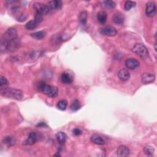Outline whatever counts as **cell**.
Instances as JSON below:
<instances>
[{
	"mask_svg": "<svg viewBox=\"0 0 157 157\" xmlns=\"http://www.w3.org/2000/svg\"><path fill=\"white\" fill-rule=\"evenodd\" d=\"M144 152L147 156H152L155 153V148L151 146H147L144 148Z\"/></svg>",
	"mask_w": 157,
	"mask_h": 157,
	"instance_id": "cell-23",
	"label": "cell"
},
{
	"mask_svg": "<svg viewBox=\"0 0 157 157\" xmlns=\"http://www.w3.org/2000/svg\"><path fill=\"white\" fill-rule=\"evenodd\" d=\"M46 32H44L43 31H40V32H37L34 33L32 34V37L36 39L40 40L43 39L45 36H46Z\"/></svg>",
	"mask_w": 157,
	"mask_h": 157,
	"instance_id": "cell-21",
	"label": "cell"
},
{
	"mask_svg": "<svg viewBox=\"0 0 157 157\" xmlns=\"http://www.w3.org/2000/svg\"><path fill=\"white\" fill-rule=\"evenodd\" d=\"M156 12V5L153 2H148L146 4V14L147 16L152 17L155 16Z\"/></svg>",
	"mask_w": 157,
	"mask_h": 157,
	"instance_id": "cell-8",
	"label": "cell"
},
{
	"mask_svg": "<svg viewBox=\"0 0 157 157\" xmlns=\"http://www.w3.org/2000/svg\"><path fill=\"white\" fill-rule=\"evenodd\" d=\"M37 126L41 127V126H47V125H46V123H44V122H41V123H39V124L37 125Z\"/></svg>",
	"mask_w": 157,
	"mask_h": 157,
	"instance_id": "cell-32",
	"label": "cell"
},
{
	"mask_svg": "<svg viewBox=\"0 0 157 157\" xmlns=\"http://www.w3.org/2000/svg\"><path fill=\"white\" fill-rule=\"evenodd\" d=\"M79 21L82 25H85L87 20V12L86 11H82L79 14Z\"/></svg>",
	"mask_w": 157,
	"mask_h": 157,
	"instance_id": "cell-22",
	"label": "cell"
},
{
	"mask_svg": "<svg viewBox=\"0 0 157 157\" xmlns=\"http://www.w3.org/2000/svg\"><path fill=\"white\" fill-rule=\"evenodd\" d=\"M39 90L46 95L52 98H55L58 96V90L57 87L55 86H52L47 84H42L39 88Z\"/></svg>",
	"mask_w": 157,
	"mask_h": 157,
	"instance_id": "cell-3",
	"label": "cell"
},
{
	"mask_svg": "<svg viewBox=\"0 0 157 157\" xmlns=\"http://www.w3.org/2000/svg\"><path fill=\"white\" fill-rule=\"evenodd\" d=\"M155 76L152 73H144L142 76V82L144 84H147L154 82Z\"/></svg>",
	"mask_w": 157,
	"mask_h": 157,
	"instance_id": "cell-10",
	"label": "cell"
},
{
	"mask_svg": "<svg viewBox=\"0 0 157 157\" xmlns=\"http://www.w3.org/2000/svg\"><path fill=\"white\" fill-rule=\"evenodd\" d=\"M116 4L114 1H110V0H107V1H104L103 3V6L107 9H114L115 7Z\"/></svg>",
	"mask_w": 157,
	"mask_h": 157,
	"instance_id": "cell-19",
	"label": "cell"
},
{
	"mask_svg": "<svg viewBox=\"0 0 157 157\" xmlns=\"http://www.w3.org/2000/svg\"><path fill=\"white\" fill-rule=\"evenodd\" d=\"M80 108H81L80 103L79 101L77 100H74L72 103L71 105V109L72 110V111H74V112L78 110Z\"/></svg>",
	"mask_w": 157,
	"mask_h": 157,
	"instance_id": "cell-24",
	"label": "cell"
},
{
	"mask_svg": "<svg viewBox=\"0 0 157 157\" xmlns=\"http://www.w3.org/2000/svg\"><path fill=\"white\" fill-rule=\"evenodd\" d=\"M43 20L42 16L38 13H36L35 15V18H34V21L36 22L37 24H39L41 22H42Z\"/></svg>",
	"mask_w": 157,
	"mask_h": 157,
	"instance_id": "cell-28",
	"label": "cell"
},
{
	"mask_svg": "<svg viewBox=\"0 0 157 157\" xmlns=\"http://www.w3.org/2000/svg\"><path fill=\"white\" fill-rule=\"evenodd\" d=\"M67 106H68V102L65 100H60L57 104L58 109L61 110H65L66 109Z\"/></svg>",
	"mask_w": 157,
	"mask_h": 157,
	"instance_id": "cell-25",
	"label": "cell"
},
{
	"mask_svg": "<svg viewBox=\"0 0 157 157\" xmlns=\"http://www.w3.org/2000/svg\"><path fill=\"white\" fill-rule=\"evenodd\" d=\"M16 139L11 136H7L3 140L4 143L9 147L14 146L16 144Z\"/></svg>",
	"mask_w": 157,
	"mask_h": 157,
	"instance_id": "cell-20",
	"label": "cell"
},
{
	"mask_svg": "<svg viewBox=\"0 0 157 157\" xmlns=\"http://www.w3.org/2000/svg\"><path fill=\"white\" fill-rule=\"evenodd\" d=\"M97 19H98V22L101 25H104L106 22L107 14L104 11H101L98 14Z\"/></svg>",
	"mask_w": 157,
	"mask_h": 157,
	"instance_id": "cell-18",
	"label": "cell"
},
{
	"mask_svg": "<svg viewBox=\"0 0 157 157\" xmlns=\"http://www.w3.org/2000/svg\"><path fill=\"white\" fill-rule=\"evenodd\" d=\"M132 51L144 60H147L149 59L148 50L143 44L138 43L135 44L132 49Z\"/></svg>",
	"mask_w": 157,
	"mask_h": 157,
	"instance_id": "cell-2",
	"label": "cell"
},
{
	"mask_svg": "<svg viewBox=\"0 0 157 157\" xmlns=\"http://www.w3.org/2000/svg\"><path fill=\"white\" fill-rule=\"evenodd\" d=\"M140 63L139 61L134 58H129L125 62V66L128 69L134 70L139 68Z\"/></svg>",
	"mask_w": 157,
	"mask_h": 157,
	"instance_id": "cell-9",
	"label": "cell"
},
{
	"mask_svg": "<svg viewBox=\"0 0 157 157\" xmlns=\"http://www.w3.org/2000/svg\"><path fill=\"white\" fill-rule=\"evenodd\" d=\"M1 95L3 96L16 100H21L23 98V93L19 89L14 88H1Z\"/></svg>",
	"mask_w": 157,
	"mask_h": 157,
	"instance_id": "cell-1",
	"label": "cell"
},
{
	"mask_svg": "<svg viewBox=\"0 0 157 157\" xmlns=\"http://www.w3.org/2000/svg\"><path fill=\"white\" fill-rule=\"evenodd\" d=\"M27 19V15H25L24 14H20L17 17V20L19 22H24L25 20H26Z\"/></svg>",
	"mask_w": 157,
	"mask_h": 157,
	"instance_id": "cell-30",
	"label": "cell"
},
{
	"mask_svg": "<svg viewBox=\"0 0 157 157\" xmlns=\"http://www.w3.org/2000/svg\"><path fill=\"white\" fill-rule=\"evenodd\" d=\"M0 80H1V84H0V85H1V87L6 86V85H7L9 84L8 81H7V79L5 77L1 76H0Z\"/></svg>",
	"mask_w": 157,
	"mask_h": 157,
	"instance_id": "cell-29",
	"label": "cell"
},
{
	"mask_svg": "<svg viewBox=\"0 0 157 157\" xmlns=\"http://www.w3.org/2000/svg\"><path fill=\"white\" fill-rule=\"evenodd\" d=\"M37 25H38V24L34 20H31L27 23L25 27L28 30H33V29L36 28Z\"/></svg>",
	"mask_w": 157,
	"mask_h": 157,
	"instance_id": "cell-26",
	"label": "cell"
},
{
	"mask_svg": "<svg viewBox=\"0 0 157 157\" xmlns=\"http://www.w3.org/2000/svg\"><path fill=\"white\" fill-rule=\"evenodd\" d=\"M130 149L125 146H120L117 149V155L120 157H125L129 156Z\"/></svg>",
	"mask_w": 157,
	"mask_h": 157,
	"instance_id": "cell-11",
	"label": "cell"
},
{
	"mask_svg": "<svg viewBox=\"0 0 157 157\" xmlns=\"http://www.w3.org/2000/svg\"><path fill=\"white\" fill-rule=\"evenodd\" d=\"M91 141L93 143L96 144L97 145H104L105 144V141H104L101 136H100V135H98V134H94L90 139Z\"/></svg>",
	"mask_w": 157,
	"mask_h": 157,
	"instance_id": "cell-15",
	"label": "cell"
},
{
	"mask_svg": "<svg viewBox=\"0 0 157 157\" xmlns=\"http://www.w3.org/2000/svg\"><path fill=\"white\" fill-rule=\"evenodd\" d=\"M33 7L36 13H38L42 15V16L49 14L50 11V7L48 5L41 3H35L33 4Z\"/></svg>",
	"mask_w": 157,
	"mask_h": 157,
	"instance_id": "cell-5",
	"label": "cell"
},
{
	"mask_svg": "<svg viewBox=\"0 0 157 157\" xmlns=\"http://www.w3.org/2000/svg\"><path fill=\"white\" fill-rule=\"evenodd\" d=\"M61 80L65 84H71L74 80L73 73L70 71H66L62 74Z\"/></svg>",
	"mask_w": 157,
	"mask_h": 157,
	"instance_id": "cell-7",
	"label": "cell"
},
{
	"mask_svg": "<svg viewBox=\"0 0 157 157\" xmlns=\"http://www.w3.org/2000/svg\"><path fill=\"white\" fill-rule=\"evenodd\" d=\"M62 2L59 0H53L49 3V6L50 9L52 10H60L62 7Z\"/></svg>",
	"mask_w": 157,
	"mask_h": 157,
	"instance_id": "cell-14",
	"label": "cell"
},
{
	"mask_svg": "<svg viewBox=\"0 0 157 157\" xmlns=\"http://www.w3.org/2000/svg\"><path fill=\"white\" fill-rule=\"evenodd\" d=\"M1 38L6 41H11L17 39V32L16 29L14 28H10L2 36Z\"/></svg>",
	"mask_w": 157,
	"mask_h": 157,
	"instance_id": "cell-4",
	"label": "cell"
},
{
	"mask_svg": "<svg viewBox=\"0 0 157 157\" xmlns=\"http://www.w3.org/2000/svg\"><path fill=\"white\" fill-rule=\"evenodd\" d=\"M135 6H136L135 2L130 1H126L124 6V9L125 11H130L131 8H133V7H134Z\"/></svg>",
	"mask_w": 157,
	"mask_h": 157,
	"instance_id": "cell-27",
	"label": "cell"
},
{
	"mask_svg": "<svg viewBox=\"0 0 157 157\" xmlns=\"http://www.w3.org/2000/svg\"><path fill=\"white\" fill-rule=\"evenodd\" d=\"M56 139L60 144H63L67 140V136L63 132H58L56 134Z\"/></svg>",
	"mask_w": 157,
	"mask_h": 157,
	"instance_id": "cell-17",
	"label": "cell"
},
{
	"mask_svg": "<svg viewBox=\"0 0 157 157\" xmlns=\"http://www.w3.org/2000/svg\"><path fill=\"white\" fill-rule=\"evenodd\" d=\"M100 32L101 34L107 36H114L117 33L116 29L112 26H108L101 28L100 29Z\"/></svg>",
	"mask_w": 157,
	"mask_h": 157,
	"instance_id": "cell-6",
	"label": "cell"
},
{
	"mask_svg": "<svg viewBox=\"0 0 157 157\" xmlns=\"http://www.w3.org/2000/svg\"><path fill=\"white\" fill-rule=\"evenodd\" d=\"M73 133L74 135H76V136H80L82 134V131L79 128H75L73 130Z\"/></svg>",
	"mask_w": 157,
	"mask_h": 157,
	"instance_id": "cell-31",
	"label": "cell"
},
{
	"mask_svg": "<svg viewBox=\"0 0 157 157\" xmlns=\"http://www.w3.org/2000/svg\"><path fill=\"white\" fill-rule=\"evenodd\" d=\"M118 76L120 80H121L123 82L128 80L130 77V72L126 69H122L120 70L118 74Z\"/></svg>",
	"mask_w": 157,
	"mask_h": 157,
	"instance_id": "cell-13",
	"label": "cell"
},
{
	"mask_svg": "<svg viewBox=\"0 0 157 157\" xmlns=\"http://www.w3.org/2000/svg\"><path fill=\"white\" fill-rule=\"evenodd\" d=\"M113 19V21L114 22V23L120 25L123 23L125 17L121 12H117L114 15Z\"/></svg>",
	"mask_w": 157,
	"mask_h": 157,
	"instance_id": "cell-16",
	"label": "cell"
},
{
	"mask_svg": "<svg viewBox=\"0 0 157 157\" xmlns=\"http://www.w3.org/2000/svg\"><path fill=\"white\" fill-rule=\"evenodd\" d=\"M37 134L35 132H31L29 133L28 134V136L27 139L24 142V144L25 145H29V146H32L33 145L36 143V142L37 141Z\"/></svg>",
	"mask_w": 157,
	"mask_h": 157,
	"instance_id": "cell-12",
	"label": "cell"
}]
</instances>
